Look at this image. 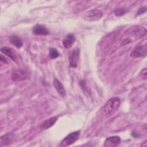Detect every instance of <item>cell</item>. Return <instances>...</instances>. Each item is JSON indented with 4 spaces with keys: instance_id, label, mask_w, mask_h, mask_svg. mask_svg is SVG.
Returning a JSON list of instances; mask_svg holds the SVG:
<instances>
[{
    "instance_id": "8fae6325",
    "label": "cell",
    "mask_w": 147,
    "mask_h": 147,
    "mask_svg": "<svg viewBox=\"0 0 147 147\" xmlns=\"http://www.w3.org/2000/svg\"><path fill=\"white\" fill-rule=\"evenodd\" d=\"M53 86H54L55 88H56V90H57L58 93L60 94V95L63 98L65 97V96L66 95L65 90L63 85L61 84V83L57 79L55 78L53 80Z\"/></svg>"
},
{
    "instance_id": "7c38bea8",
    "label": "cell",
    "mask_w": 147,
    "mask_h": 147,
    "mask_svg": "<svg viewBox=\"0 0 147 147\" xmlns=\"http://www.w3.org/2000/svg\"><path fill=\"white\" fill-rule=\"evenodd\" d=\"M26 74L25 71L19 69L15 71L11 75V79L14 81H20L26 78Z\"/></svg>"
},
{
    "instance_id": "4fadbf2b",
    "label": "cell",
    "mask_w": 147,
    "mask_h": 147,
    "mask_svg": "<svg viewBox=\"0 0 147 147\" xmlns=\"http://www.w3.org/2000/svg\"><path fill=\"white\" fill-rule=\"evenodd\" d=\"M57 118L56 117H53L48 119L44 121L41 125V129L42 130L48 129L49 127H52L57 121Z\"/></svg>"
},
{
    "instance_id": "d6986e66",
    "label": "cell",
    "mask_w": 147,
    "mask_h": 147,
    "mask_svg": "<svg viewBox=\"0 0 147 147\" xmlns=\"http://www.w3.org/2000/svg\"><path fill=\"white\" fill-rule=\"evenodd\" d=\"M0 59H1V61H2L3 63H5V64H8L9 63V61H8L7 59H6L5 56H3L2 55H1V56H0Z\"/></svg>"
},
{
    "instance_id": "e0dca14e",
    "label": "cell",
    "mask_w": 147,
    "mask_h": 147,
    "mask_svg": "<svg viewBox=\"0 0 147 147\" xmlns=\"http://www.w3.org/2000/svg\"><path fill=\"white\" fill-rule=\"evenodd\" d=\"M140 76L144 79H146V76H147V71H146V68H145L144 69H142L140 73Z\"/></svg>"
},
{
    "instance_id": "277c9868",
    "label": "cell",
    "mask_w": 147,
    "mask_h": 147,
    "mask_svg": "<svg viewBox=\"0 0 147 147\" xmlns=\"http://www.w3.org/2000/svg\"><path fill=\"white\" fill-rule=\"evenodd\" d=\"M146 44H138L130 53V56L132 57H144L146 56Z\"/></svg>"
},
{
    "instance_id": "ba28073f",
    "label": "cell",
    "mask_w": 147,
    "mask_h": 147,
    "mask_svg": "<svg viewBox=\"0 0 147 147\" xmlns=\"http://www.w3.org/2000/svg\"><path fill=\"white\" fill-rule=\"evenodd\" d=\"M1 52L10 57L13 61H17V55L13 49L7 47H3L1 48Z\"/></svg>"
},
{
    "instance_id": "6da1fadb",
    "label": "cell",
    "mask_w": 147,
    "mask_h": 147,
    "mask_svg": "<svg viewBox=\"0 0 147 147\" xmlns=\"http://www.w3.org/2000/svg\"><path fill=\"white\" fill-rule=\"evenodd\" d=\"M121 104V99L119 97L114 96L109 99L101 109L104 115H109L117 110Z\"/></svg>"
},
{
    "instance_id": "2e32d148",
    "label": "cell",
    "mask_w": 147,
    "mask_h": 147,
    "mask_svg": "<svg viewBox=\"0 0 147 147\" xmlns=\"http://www.w3.org/2000/svg\"><path fill=\"white\" fill-rule=\"evenodd\" d=\"M127 11H128V10L126 8L120 7V8L117 9L114 11V14L117 16H123V14H125V13H126L127 12Z\"/></svg>"
},
{
    "instance_id": "7a4b0ae2",
    "label": "cell",
    "mask_w": 147,
    "mask_h": 147,
    "mask_svg": "<svg viewBox=\"0 0 147 147\" xmlns=\"http://www.w3.org/2000/svg\"><path fill=\"white\" fill-rule=\"evenodd\" d=\"M80 135V131H75L68 134L60 144V146H67L75 143L79 138Z\"/></svg>"
},
{
    "instance_id": "52a82bcc",
    "label": "cell",
    "mask_w": 147,
    "mask_h": 147,
    "mask_svg": "<svg viewBox=\"0 0 147 147\" xmlns=\"http://www.w3.org/2000/svg\"><path fill=\"white\" fill-rule=\"evenodd\" d=\"M33 33L35 35H48L49 33V30L42 25L37 24L34 25L32 29Z\"/></svg>"
},
{
    "instance_id": "ac0fdd59",
    "label": "cell",
    "mask_w": 147,
    "mask_h": 147,
    "mask_svg": "<svg viewBox=\"0 0 147 147\" xmlns=\"http://www.w3.org/2000/svg\"><path fill=\"white\" fill-rule=\"evenodd\" d=\"M146 11V7H142L141 8H140L137 13V15H140L141 14L144 13H145Z\"/></svg>"
},
{
    "instance_id": "3957f363",
    "label": "cell",
    "mask_w": 147,
    "mask_h": 147,
    "mask_svg": "<svg viewBox=\"0 0 147 147\" xmlns=\"http://www.w3.org/2000/svg\"><path fill=\"white\" fill-rule=\"evenodd\" d=\"M103 17V13L99 10H91L86 13L83 16L84 20L87 21H96L100 20Z\"/></svg>"
},
{
    "instance_id": "9a60e30c",
    "label": "cell",
    "mask_w": 147,
    "mask_h": 147,
    "mask_svg": "<svg viewBox=\"0 0 147 147\" xmlns=\"http://www.w3.org/2000/svg\"><path fill=\"white\" fill-rule=\"evenodd\" d=\"M60 56L58 51L54 48H50L49 49V57L51 59H55Z\"/></svg>"
},
{
    "instance_id": "9c48e42d",
    "label": "cell",
    "mask_w": 147,
    "mask_h": 147,
    "mask_svg": "<svg viewBox=\"0 0 147 147\" xmlns=\"http://www.w3.org/2000/svg\"><path fill=\"white\" fill-rule=\"evenodd\" d=\"M14 134L12 133H7L6 134L3 135L1 137L0 140V145L1 146L8 145L9 144H11L12 141L14 140Z\"/></svg>"
},
{
    "instance_id": "5b68a950",
    "label": "cell",
    "mask_w": 147,
    "mask_h": 147,
    "mask_svg": "<svg viewBox=\"0 0 147 147\" xmlns=\"http://www.w3.org/2000/svg\"><path fill=\"white\" fill-rule=\"evenodd\" d=\"M79 55L80 51L78 48H75L72 50L69 57L70 67L73 68L77 67L78 64V61L79 59Z\"/></svg>"
},
{
    "instance_id": "30bf717a",
    "label": "cell",
    "mask_w": 147,
    "mask_h": 147,
    "mask_svg": "<svg viewBox=\"0 0 147 147\" xmlns=\"http://www.w3.org/2000/svg\"><path fill=\"white\" fill-rule=\"evenodd\" d=\"M75 40L76 38L75 36L73 34H69L64 37V38L63 39L62 43L64 47L65 48H69L73 45Z\"/></svg>"
},
{
    "instance_id": "8992f818",
    "label": "cell",
    "mask_w": 147,
    "mask_h": 147,
    "mask_svg": "<svg viewBox=\"0 0 147 147\" xmlns=\"http://www.w3.org/2000/svg\"><path fill=\"white\" fill-rule=\"evenodd\" d=\"M121 142V138L118 136H111L107 138L104 142V146L106 147H113L119 145Z\"/></svg>"
},
{
    "instance_id": "5bb4252c",
    "label": "cell",
    "mask_w": 147,
    "mask_h": 147,
    "mask_svg": "<svg viewBox=\"0 0 147 147\" xmlns=\"http://www.w3.org/2000/svg\"><path fill=\"white\" fill-rule=\"evenodd\" d=\"M9 40L10 42L17 48H21L23 44L22 40L18 36L16 35L10 36Z\"/></svg>"
},
{
    "instance_id": "ffe728a7",
    "label": "cell",
    "mask_w": 147,
    "mask_h": 147,
    "mask_svg": "<svg viewBox=\"0 0 147 147\" xmlns=\"http://www.w3.org/2000/svg\"><path fill=\"white\" fill-rule=\"evenodd\" d=\"M131 136L135 138H139L140 137V134L136 131H133L131 133Z\"/></svg>"
}]
</instances>
